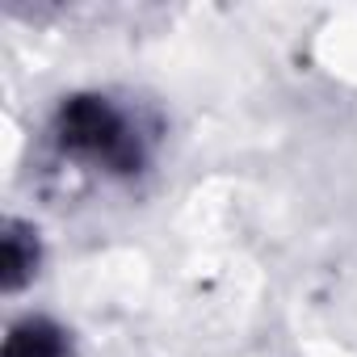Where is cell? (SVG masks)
Here are the masks:
<instances>
[{
  "label": "cell",
  "instance_id": "1",
  "mask_svg": "<svg viewBox=\"0 0 357 357\" xmlns=\"http://www.w3.org/2000/svg\"><path fill=\"white\" fill-rule=\"evenodd\" d=\"M9 357H59V332L43 324H26L9 340Z\"/></svg>",
  "mask_w": 357,
  "mask_h": 357
}]
</instances>
